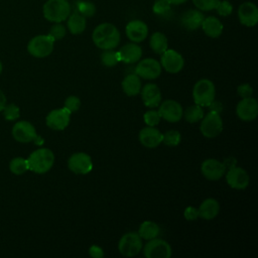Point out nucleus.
<instances>
[{
	"instance_id": "20",
	"label": "nucleus",
	"mask_w": 258,
	"mask_h": 258,
	"mask_svg": "<svg viewBox=\"0 0 258 258\" xmlns=\"http://www.w3.org/2000/svg\"><path fill=\"white\" fill-rule=\"evenodd\" d=\"M141 99L143 104L148 108L158 107L161 103V91L157 85L153 83L146 84L141 88Z\"/></svg>"
},
{
	"instance_id": "3",
	"label": "nucleus",
	"mask_w": 258,
	"mask_h": 258,
	"mask_svg": "<svg viewBox=\"0 0 258 258\" xmlns=\"http://www.w3.org/2000/svg\"><path fill=\"white\" fill-rule=\"evenodd\" d=\"M71 4L68 0H47L42 7V13L50 22H62L71 14Z\"/></svg>"
},
{
	"instance_id": "4",
	"label": "nucleus",
	"mask_w": 258,
	"mask_h": 258,
	"mask_svg": "<svg viewBox=\"0 0 258 258\" xmlns=\"http://www.w3.org/2000/svg\"><path fill=\"white\" fill-rule=\"evenodd\" d=\"M216 88L214 83L209 79L199 80L192 89V99L195 104L201 107H209L215 100Z\"/></svg>"
},
{
	"instance_id": "5",
	"label": "nucleus",
	"mask_w": 258,
	"mask_h": 258,
	"mask_svg": "<svg viewBox=\"0 0 258 258\" xmlns=\"http://www.w3.org/2000/svg\"><path fill=\"white\" fill-rule=\"evenodd\" d=\"M54 40L48 34H40L32 37L27 44V51L34 57L48 56L53 50Z\"/></svg>"
},
{
	"instance_id": "1",
	"label": "nucleus",
	"mask_w": 258,
	"mask_h": 258,
	"mask_svg": "<svg viewBox=\"0 0 258 258\" xmlns=\"http://www.w3.org/2000/svg\"><path fill=\"white\" fill-rule=\"evenodd\" d=\"M120 32L112 23H101L93 31L92 39L95 45L103 50L114 49L120 43Z\"/></svg>"
},
{
	"instance_id": "10",
	"label": "nucleus",
	"mask_w": 258,
	"mask_h": 258,
	"mask_svg": "<svg viewBox=\"0 0 258 258\" xmlns=\"http://www.w3.org/2000/svg\"><path fill=\"white\" fill-rule=\"evenodd\" d=\"M160 55L161 68H163L167 73L177 74L182 70L184 66V59L182 55L176 50L167 48Z\"/></svg>"
},
{
	"instance_id": "6",
	"label": "nucleus",
	"mask_w": 258,
	"mask_h": 258,
	"mask_svg": "<svg viewBox=\"0 0 258 258\" xmlns=\"http://www.w3.org/2000/svg\"><path fill=\"white\" fill-rule=\"evenodd\" d=\"M200 130L206 138L217 137L223 130V120L220 113L210 110L207 115H204Z\"/></svg>"
},
{
	"instance_id": "22",
	"label": "nucleus",
	"mask_w": 258,
	"mask_h": 258,
	"mask_svg": "<svg viewBox=\"0 0 258 258\" xmlns=\"http://www.w3.org/2000/svg\"><path fill=\"white\" fill-rule=\"evenodd\" d=\"M117 52L120 61L125 63L137 62L142 56V49L136 42H130L123 45Z\"/></svg>"
},
{
	"instance_id": "41",
	"label": "nucleus",
	"mask_w": 258,
	"mask_h": 258,
	"mask_svg": "<svg viewBox=\"0 0 258 258\" xmlns=\"http://www.w3.org/2000/svg\"><path fill=\"white\" fill-rule=\"evenodd\" d=\"M219 15L221 16H229L233 11V6L228 0H223L218 3V5L215 8Z\"/></svg>"
},
{
	"instance_id": "29",
	"label": "nucleus",
	"mask_w": 258,
	"mask_h": 258,
	"mask_svg": "<svg viewBox=\"0 0 258 258\" xmlns=\"http://www.w3.org/2000/svg\"><path fill=\"white\" fill-rule=\"evenodd\" d=\"M149 44L152 51L157 54H161L168 48L167 37L165 36V34L159 31H156L151 35Z\"/></svg>"
},
{
	"instance_id": "38",
	"label": "nucleus",
	"mask_w": 258,
	"mask_h": 258,
	"mask_svg": "<svg viewBox=\"0 0 258 258\" xmlns=\"http://www.w3.org/2000/svg\"><path fill=\"white\" fill-rule=\"evenodd\" d=\"M195 6L201 11H210L216 8L220 0H192Z\"/></svg>"
},
{
	"instance_id": "7",
	"label": "nucleus",
	"mask_w": 258,
	"mask_h": 258,
	"mask_svg": "<svg viewBox=\"0 0 258 258\" xmlns=\"http://www.w3.org/2000/svg\"><path fill=\"white\" fill-rule=\"evenodd\" d=\"M143 248L142 239L136 232L124 234L118 243L119 252L126 257L136 256Z\"/></svg>"
},
{
	"instance_id": "17",
	"label": "nucleus",
	"mask_w": 258,
	"mask_h": 258,
	"mask_svg": "<svg viewBox=\"0 0 258 258\" xmlns=\"http://www.w3.org/2000/svg\"><path fill=\"white\" fill-rule=\"evenodd\" d=\"M202 174L209 180H218L226 173V167L223 162L215 159L208 158L203 161L201 166Z\"/></svg>"
},
{
	"instance_id": "36",
	"label": "nucleus",
	"mask_w": 258,
	"mask_h": 258,
	"mask_svg": "<svg viewBox=\"0 0 258 258\" xmlns=\"http://www.w3.org/2000/svg\"><path fill=\"white\" fill-rule=\"evenodd\" d=\"M66 33H67V29L64 25H62L60 22H56L50 27L48 35L55 41V40L62 39L66 36Z\"/></svg>"
},
{
	"instance_id": "44",
	"label": "nucleus",
	"mask_w": 258,
	"mask_h": 258,
	"mask_svg": "<svg viewBox=\"0 0 258 258\" xmlns=\"http://www.w3.org/2000/svg\"><path fill=\"white\" fill-rule=\"evenodd\" d=\"M89 254L93 258H102L105 255L103 249L98 245H92L89 248Z\"/></svg>"
},
{
	"instance_id": "11",
	"label": "nucleus",
	"mask_w": 258,
	"mask_h": 258,
	"mask_svg": "<svg viewBox=\"0 0 258 258\" xmlns=\"http://www.w3.org/2000/svg\"><path fill=\"white\" fill-rule=\"evenodd\" d=\"M135 74L145 80L157 79L161 75V64L154 58H144L137 63Z\"/></svg>"
},
{
	"instance_id": "14",
	"label": "nucleus",
	"mask_w": 258,
	"mask_h": 258,
	"mask_svg": "<svg viewBox=\"0 0 258 258\" xmlns=\"http://www.w3.org/2000/svg\"><path fill=\"white\" fill-rule=\"evenodd\" d=\"M228 185L234 189H244L249 185L250 176L245 169L239 166H232L226 173Z\"/></svg>"
},
{
	"instance_id": "21",
	"label": "nucleus",
	"mask_w": 258,
	"mask_h": 258,
	"mask_svg": "<svg viewBox=\"0 0 258 258\" xmlns=\"http://www.w3.org/2000/svg\"><path fill=\"white\" fill-rule=\"evenodd\" d=\"M138 137L143 146L147 148H155L162 143L163 133H161L155 127L147 126L140 130Z\"/></svg>"
},
{
	"instance_id": "34",
	"label": "nucleus",
	"mask_w": 258,
	"mask_h": 258,
	"mask_svg": "<svg viewBox=\"0 0 258 258\" xmlns=\"http://www.w3.org/2000/svg\"><path fill=\"white\" fill-rule=\"evenodd\" d=\"M77 12L82 14L84 17H91L96 12V7L93 3L87 1L77 2Z\"/></svg>"
},
{
	"instance_id": "8",
	"label": "nucleus",
	"mask_w": 258,
	"mask_h": 258,
	"mask_svg": "<svg viewBox=\"0 0 258 258\" xmlns=\"http://www.w3.org/2000/svg\"><path fill=\"white\" fill-rule=\"evenodd\" d=\"M143 254L147 258H169L172 254L170 245L162 239H151L145 244Z\"/></svg>"
},
{
	"instance_id": "37",
	"label": "nucleus",
	"mask_w": 258,
	"mask_h": 258,
	"mask_svg": "<svg viewBox=\"0 0 258 258\" xmlns=\"http://www.w3.org/2000/svg\"><path fill=\"white\" fill-rule=\"evenodd\" d=\"M2 112H3L4 118L8 121H14V120L18 119L19 115H20V110L15 104L6 105L4 107V109L2 110Z\"/></svg>"
},
{
	"instance_id": "24",
	"label": "nucleus",
	"mask_w": 258,
	"mask_h": 258,
	"mask_svg": "<svg viewBox=\"0 0 258 258\" xmlns=\"http://www.w3.org/2000/svg\"><path fill=\"white\" fill-rule=\"evenodd\" d=\"M204 18L205 16L201 10L190 9L182 14L180 21L182 26L187 30H196L201 27Z\"/></svg>"
},
{
	"instance_id": "35",
	"label": "nucleus",
	"mask_w": 258,
	"mask_h": 258,
	"mask_svg": "<svg viewBox=\"0 0 258 258\" xmlns=\"http://www.w3.org/2000/svg\"><path fill=\"white\" fill-rule=\"evenodd\" d=\"M152 10L155 14L164 16L171 10V4L167 0H156L152 6Z\"/></svg>"
},
{
	"instance_id": "2",
	"label": "nucleus",
	"mask_w": 258,
	"mask_h": 258,
	"mask_svg": "<svg viewBox=\"0 0 258 258\" xmlns=\"http://www.w3.org/2000/svg\"><path fill=\"white\" fill-rule=\"evenodd\" d=\"M54 163V154L48 148H38L34 150L27 158L28 170L35 173H45Z\"/></svg>"
},
{
	"instance_id": "25",
	"label": "nucleus",
	"mask_w": 258,
	"mask_h": 258,
	"mask_svg": "<svg viewBox=\"0 0 258 258\" xmlns=\"http://www.w3.org/2000/svg\"><path fill=\"white\" fill-rule=\"evenodd\" d=\"M201 27L204 30V32L212 38L219 37L222 34L224 28L222 22L215 16L205 17Z\"/></svg>"
},
{
	"instance_id": "40",
	"label": "nucleus",
	"mask_w": 258,
	"mask_h": 258,
	"mask_svg": "<svg viewBox=\"0 0 258 258\" xmlns=\"http://www.w3.org/2000/svg\"><path fill=\"white\" fill-rule=\"evenodd\" d=\"M81 99L77 96H69L66 100H64V104L63 107L69 110L71 113L78 111L81 108Z\"/></svg>"
},
{
	"instance_id": "47",
	"label": "nucleus",
	"mask_w": 258,
	"mask_h": 258,
	"mask_svg": "<svg viewBox=\"0 0 258 258\" xmlns=\"http://www.w3.org/2000/svg\"><path fill=\"white\" fill-rule=\"evenodd\" d=\"M170 4H174V5H179L184 3L186 0H167Z\"/></svg>"
},
{
	"instance_id": "33",
	"label": "nucleus",
	"mask_w": 258,
	"mask_h": 258,
	"mask_svg": "<svg viewBox=\"0 0 258 258\" xmlns=\"http://www.w3.org/2000/svg\"><path fill=\"white\" fill-rule=\"evenodd\" d=\"M180 139H181V136H180V133L177 130H169V131H166L163 134L162 142L166 146L174 147V146H177L179 144Z\"/></svg>"
},
{
	"instance_id": "9",
	"label": "nucleus",
	"mask_w": 258,
	"mask_h": 258,
	"mask_svg": "<svg viewBox=\"0 0 258 258\" xmlns=\"http://www.w3.org/2000/svg\"><path fill=\"white\" fill-rule=\"evenodd\" d=\"M68 167L76 174H87L93 169V161L89 154L76 152L69 157Z\"/></svg>"
},
{
	"instance_id": "32",
	"label": "nucleus",
	"mask_w": 258,
	"mask_h": 258,
	"mask_svg": "<svg viewBox=\"0 0 258 258\" xmlns=\"http://www.w3.org/2000/svg\"><path fill=\"white\" fill-rule=\"evenodd\" d=\"M101 61L105 67H108V68L115 67L120 61L118 52L113 49L104 50V52L101 54Z\"/></svg>"
},
{
	"instance_id": "45",
	"label": "nucleus",
	"mask_w": 258,
	"mask_h": 258,
	"mask_svg": "<svg viewBox=\"0 0 258 258\" xmlns=\"http://www.w3.org/2000/svg\"><path fill=\"white\" fill-rule=\"evenodd\" d=\"M209 107H211V111H215L220 113L222 111V105L220 102H215V100L209 105Z\"/></svg>"
},
{
	"instance_id": "15",
	"label": "nucleus",
	"mask_w": 258,
	"mask_h": 258,
	"mask_svg": "<svg viewBox=\"0 0 258 258\" xmlns=\"http://www.w3.org/2000/svg\"><path fill=\"white\" fill-rule=\"evenodd\" d=\"M12 136L18 142L28 143L36 139L37 133L34 126L30 122L22 120L14 124L12 128Z\"/></svg>"
},
{
	"instance_id": "19",
	"label": "nucleus",
	"mask_w": 258,
	"mask_h": 258,
	"mask_svg": "<svg viewBox=\"0 0 258 258\" xmlns=\"http://www.w3.org/2000/svg\"><path fill=\"white\" fill-rule=\"evenodd\" d=\"M125 32L127 37L132 41V42H141L143 41L148 34V27L145 22L142 20H131L127 23L125 27Z\"/></svg>"
},
{
	"instance_id": "23",
	"label": "nucleus",
	"mask_w": 258,
	"mask_h": 258,
	"mask_svg": "<svg viewBox=\"0 0 258 258\" xmlns=\"http://www.w3.org/2000/svg\"><path fill=\"white\" fill-rule=\"evenodd\" d=\"M199 218L204 220H213L215 219L220 212V204L216 199L209 198L206 199L198 208Z\"/></svg>"
},
{
	"instance_id": "27",
	"label": "nucleus",
	"mask_w": 258,
	"mask_h": 258,
	"mask_svg": "<svg viewBox=\"0 0 258 258\" xmlns=\"http://www.w3.org/2000/svg\"><path fill=\"white\" fill-rule=\"evenodd\" d=\"M67 25L72 34H81L86 29V17L76 11L68 17Z\"/></svg>"
},
{
	"instance_id": "18",
	"label": "nucleus",
	"mask_w": 258,
	"mask_h": 258,
	"mask_svg": "<svg viewBox=\"0 0 258 258\" xmlns=\"http://www.w3.org/2000/svg\"><path fill=\"white\" fill-rule=\"evenodd\" d=\"M239 21L248 27L255 26L258 22V8L253 2H244L238 9Z\"/></svg>"
},
{
	"instance_id": "46",
	"label": "nucleus",
	"mask_w": 258,
	"mask_h": 258,
	"mask_svg": "<svg viewBox=\"0 0 258 258\" xmlns=\"http://www.w3.org/2000/svg\"><path fill=\"white\" fill-rule=\"evenodd\" d=\"M5 106H6V97L4 93L0 90V112H2Z\"/></svg>"
},
{
	"instance_id": "28",
	"label": "nucleus",
	"mask_w": 258,
	"mask_h": 258,
	"mask_svg": "<svg viewBox=\"0 0 258 258\" xmlns=\"http://www.w3.org/2000/svg\"><path fill=\"white\" fill-rule=\"evenodd\" d=\"M159 233H160L159 226L152 221H145L141 223L138 229V235L140 236V238L147 241L157 238Z\"/></svg>"
},
{
	"instance_id": "43",
	"label": "nucleus",
	"mask_w": 258,
	"mask_h": 258,
	"mask_svg": "<svg viewBox=\"0 0 258 258\" xmlns=\"http://www.w3.org/2000/svg\"><path fill=\"white\" fill-rule=\"evenodd\" d=\"M183 216L187 221H195L199 218V211L197 208L188 206L183 211Z\"/></svg>"
},
{
	"instance_id": "30",
	"label": "nucleus",
	"mask_w": 258,
	"mask_h": 258,
	"mask_svg": "<svg viewBox=\"0 0 258 258\" xmlns=\"http://www.w3.org/2000/svg\"><path fill=\"white\" fill-rule=\"evenodd\" d=\"M182 116L184 117L185 121H187L188 123H197V122L201 121L204 117L203 107H201L197 104L191 105V106L187 107L185 109V111H183Z\"/></svg>"
},
{
	"instance_id": "39",
	"label": "nucleus",
	"mask_w": 258,
	"mask_h": 258,
	"mask_svg": "<svg viewBox=\"0 0 258 258\" xmlns=\"http://www.w3.org/2000/svg\"><path fill=\"white\" fill-rule=\"evenodd\" d=\"M143 119H144V122L147 126L155 127L156 125L159 124V121H160L161 118H160L157 111L149 110V111L145 112V114L143 115Z\"/></svg>"
},
{
	"instance_id": "13",
	"label": "nucleus",
	"mask_w": 258,
	"mask_h": 258,
	"mask_svg": "<svg viewBox=\"0 0 258 258\" xmlns=\"http://www.w3.org/2000/svg\"><path fill=\"white\" fill-rule=\"evenodd\" d=\"M71 112L63 108H58L50 111L46 118L45 123L47 127H49L52 130L60 131L68 127L71 120Z\"/></svg>"
},
{
	"instance_id": "16",
	"label": "nucleus",
	"mask_w": 258,
	"mask_h": 258,
	"mask_svg": "<svg viewBox=\"0 0 258 258\" xmlns=\"http://www.w3.org/2000/svg\"><path fill=\"white\" fill-rule=\"evenodd\" d=\"M237 116L246 122H250L256 119L258 115V103L256 99L252 97L243 98L236 107Z\"/></svg>"
},
{
	"instance_id": "48",
	"label": "nucleus",
	"mask_w": 258,
	"mask_h": 258,
	"mask_svg": "<svg viewBox=\"0 0 258 258\" xmlns=\"http://www.w3.org/2000/svg\"><path fill=\"white\" fill-rule=\"evenodd\" d=\"M2 70H3V66H2V62L0 61V74L2 73Z\"/></svg>"
},
{
	"instance_id": "12",
	"label": "nucleus",
	"mask_w": 258,
	"mask_h": 258,
	"mask_svg": "<svg viewBox=\"0 0 258 258\" xmlns=\"http://www.w3.org/2000/svg\"><path fill=\"white\" fill-rule=\"evenodd\" d=\"M157 112L161 119L170 123H175L182 118L183 109L178 102L174 100H166L159 104Z\"/></svg>"
},
{
	"instance_id": "31",
	"label": "nucleus",
	"mask_w": 258,
	"mask_h": 258,
	"mask_svg": "<svg viewBox=\"0 0 258 258\" xmlns=\"http://www.w3.org/2000/svg\"><path fill=\"white\" fill-rule=\"evenodd\" d=\"M9 169L14 174H22L28 170L27 159L23 157H15L9 162Z\"/></svg>"
},
{
	"instance_id": "26",
	"label": "nucleus",
	"mask_w": 258,
	"mask_h": 258,
	"mask_svg": "<svg viewBox=\"0 0 258 258\" xmlns=\"http://www.w3.org/2000/svg\"><path fill=\"white\" fill-rule=\"evenodd\" d=\"M121 86L127 96L133 97L138 95L141 91V80L136 74H129L123 79Z\"/></svg>"
},
{
	"instance_id": "42",
	"label": "nucleus",
	"mask_w": 258,
	"mask_h": 258,
	"mask_svg": "<svg viewBox=\"0 0 258 258\" xmlns=\"http://www.w3.org/2000/svg\"><path fill=\"white\" fill-rule=\"evenodd\" d=\"M237 93L241 97V99L248 98V97H252L253 89L249 84H242L237 88Z\"/></svg>"
}]
</instances>
